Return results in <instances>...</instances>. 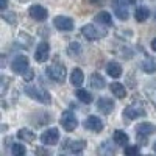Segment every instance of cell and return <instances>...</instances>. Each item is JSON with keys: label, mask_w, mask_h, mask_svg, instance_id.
<instances>
[{"label": "cell", "mask_w": 156, "mask_h": 156, "mask_svg": "<svg viewBox=\"0 0 156 156\" xmlns=\"http://www.w3.org/2000/svg\"><path fill=\"white\" fill-rule=\"evenodd\" d=\"M25 94H27L28 97L41 101V103H45V105H48V103L51 101L50 98V94L47 92V90L41 86H36V84H30V86H25Z\"/></svg>", "instance_id": "obj_1"}, {"label": "cell", "mask_w": 156, "mask_h": 156, "mask_svg": "<svg viewBox=\"0 0 156 156\" xmlns=\"http://www.w3.org/2000/svg\"><path fill=\"white\" fill-rule=\"evenodd\" d=\"M11 69L14 70L16 73L19 75H25V72L30 70V62H28V58L23 56V55H19L12 59L11 62Z\"/></svg>", "instance_id": "obj_2"}, {"label": "cell", "mask_w": 156, "mask_h": 156, "mask_svg": "<svg viewBox=\"0 0 156 156\" xmlns=\"http://www.w3.org/2000/svg\"><path fill=\"white\" fill-rule=\"evenodd\" d=\"M47 75L56 83H62L66 78V67L61 64H51L50 67H47Z\"/></svg>", "instance_id": "obj_3"}, {"label": "cell", "mask_w": 156, "mask_h": 156, "mask_svg": "<svg viewBox=\"0 0 156 156\" xmlns=\"http://www.w3.org/2000/svg\"><path fill=\"white\" fill-rule=\"evenodd\" d=\"M61 125L62 128L66 129V131H73V129L78 126V120H76V117L72 111H64L61 114Z\"/></svg>", "instance_id": "obj_4"}, {"label": "cell", "mask_w": 156, "mask_h": 156, "mask_svg": "<svg viewBox=\"0 0 156 156\" xmlns=\"http://www.w3.org/2000/svg\"><path fill=\"white\" fill-rule=\"evenodd\" d=\"M58 140H59L58 128H48L47 131H44L42 136H41V142L44 145H56Z\"/></svg>", "instance_id": "obj_5"}, {"label": "cell", "mask_w": 156, "mask_h": 156, "mask_svg": "<svg viewBox=\"0 0 156 156\" xmlns=\"http://www.w3.org/2000/svg\"><path fill=\"white\" fill-rule=\"evenodd\" d=\"M83 34H84V37H87V39H90V41H94V39H100V37H103L106 34V31H101V30H98L95 25H84L83 27Z\"/></svg>", "instance_id": "obj_6"}, {"label": "cell", "mask_w": 156, "mask_h": 156, "mask_svg": "<svg viewBox=\"0 0 156 156\" xmlns=\"http://www.w3.org/2000/svg\"><path fill=\"white\" fill-rule=\"evenodd\" d=\"M142 115H145V109L140 105H129L123 111V117H126V119H129V120L137 119V117H142Z\"/></svg>", "instance_id": "obj_7"}, {"label": "cell", "mask_w": 156, "mask_h": 156, "mask_svg": "<svg viewBox=\"0 0 156 156\" xmlns=\"http://www.w3.org/2000/svg\"><path fill=\"white\" fill-rule=\"evenodd\" d=\"M156 133V126L153 123H139L137 128H136V134L137 137H142V139H147L148 136L154 134Z\"/></svg>", "instance_id": "obj_8"}, {"label": "cell", "mask_w": 156, "mask_h": 156, "mask_svg": "<svg viewBox=\"0 0 156 156\" xmlns=\"http://www.w3.org/2000/svg\"><path fill=\"white\" fill-rule=\"evenodd\" d=\"M53 23H55V27H56L58 30H61V31H70V30L73 28L72 19H70V17H66V16H58V17H55Z\"/></svg>", "instance_id": "obj_9"}, {"label": "cell", "mask_w": 156, "mask_h": 156, "mask_svg": "<svg viewBox=\"0 0 156 156\" xmlns=\"http://www.w3.org/2000/svg\"><path fill=\"white\" fill-rule=\"evenodd\" d=\"M48 53H50V48L47 42H41L37 45L36 51H34V59L37 62H45L48 59Z\"/></svg>", "instance_id": "obj_10"}, {"label": "cell", "mask_w": 156, "mask_h": 156, "mask_svg": "<svg viewBox=\"0 0 156 156\" xmlns=\"http://www.w3.org/2000/svg\"><path fill=\"white\" fill-rule=\"evenodd\" d=\"M84 126L90 131H95V133H100L103 129V122L98 119L97 115H89L87 119L84 120Z\"/></svg>", "instance_id": "obj_11"}, {"label": "cell", "mask_w": 156, "mask_h": 156, "mask_svg": "<svg viewBox=\"0 0 156 156\" xmlns=\"http://www.w3.org/2000/svg\"><path fill=\"white\" fill-rule=\"evenodd\" d=\"M114 101L111 100V98H108V97H101L98 101H97V108H98V111L100 112H103V114H109V112H112L114 111Z\"/></svg>", "instance_id": "obj_12"}, {"label": "cell", "mask_w": 156, "mask_h": 156, "mask_svg": "<svg viewBox=\"0 0 156 156\" xmlns=\"http://www.w3.org/2000/svg\"><path fill=\"white\" fill-rule=\"evenodd\" d=\"M30 16L34 19V20H39V22H42L47 19V9L41 5H33L30 8Z\"/></svg>", "instance_id": "obj_13"}, {"label": "cell", "mask_w": 156, "mask_h": 156, "mask_svg": "<svg viewBox=\"0 0 156 156\" xmlns=\"http://www.w3.org/2000/svg\"><path fill=\"white\" fill-rule=\"evenodd\" d=\"M83 81H84V75H83L81 69L75 67V69L72 70V73H70V83H72L75 87H80V86L83 84Z\"/></svg>", "instance_id": "obj_14"}, {"label": "cell", "mask_w": 156, "mask_h": 156, "mask_svg": "<svg viewBox=\"0 0 156 156\" xmlns=\"http://www.w3.org/2000/svg\"><path fill=\"white\" fill-rule=\"evenodd\" d=\"M106 72L109 76L112 78H119L122 75V67H120V64L119 62H108V66H106Z\"/></svg>", "instance_id": "obj_15"}, {"label": "cell", "mask_w": 156, "mask_h": 156, "mask_svg": "<svg viewBox=\"0 0 156 156\" xmlns=\"http://www.w3.org/2000/svg\"><path fill=\"white\" fill-rule=\"evenodd\" d=\"M112 137H114V142H115V144H117V145H122V147L126 145L128 140H129V139H128V134H126L125 131H120V129H115Z\"/></svg>", "instance_id": "obj_16"}, {"label": "cell", "mask_w": 156, "mask_h": 156, "mask_svg": "<svg viewBox=\"0 0 156 156\" xmlns=\"http://www.w3.org/2000/svg\"><path fill=\"white\" fill-rule=\"evenodd\" d=\"M90 84H92L94 89H103L106 86L105 78H103L100 73H92V76H90Z\"/></svg>", "instance_id": "obj_17"}, {"label": "cell", "mask_w": 156, "mask_h": 156, "mask_svg": "<svg viewBox=\"0 0 156 156\" xmlns=\"http://www.w3.org/2000/svg\"><path fill=\"white\" fill-rule=\"evenodd\" d=\"M148 16H150V11L145 6H139L136 9V12H134V17H136L137 22H145L148 19Z\"/></svg>", "instance_id": "obj_18"}, {"label": "cell", "mask_w": 156, "mask_h": 156, "mask_svg": "<svg viewBox=\"0 0 156 156\" xmlns=\"http://www.w3.org/2000/svg\"><path fill=\"white\" fill-rule=\"evenodd\" d=\"M111 92L117 97V98H123L126 95V89L125 86H122L120 83H112L111 84Z\"/></svg>", "instance_id": "obj_19"}, {"label": "cell", "mask_w": 156, "mask_h": 156, "mask_svg": "<svg viewBox=\"0 0 156 156\" xmlns=\"http://www.w3.org/2000/svg\"><path fill=\"white\" fill-rule=\"evenodd\" d=\"M95 20L100 22V23H103V25H111L112 23V17H111L109 12H106V11L98 12V14L95 16Z\"/></svg>", "instance_id": "obj_20"}, {"label": "cell", "mask_w": 156, "mask_h": 156, "mask_svg": "<svg viewBox=\"0 0 156 156\" xmlns=\"http://www.w3.org/2000/svg\"><path fill=\"white\" fill-rule=\"evenodd\" d=\"M17 136H19V139H22V140H25V142H31V140H34V133L30 131V129H27V128L19 129Z\"/></svg>", "instance_id": "obj_21"}, {"label": "cell", "mask_w": 156, "mask_h": 156, "mask_svg": "<svg viewBox=\"0 0 156 156\" xmlns=\"http://www.w3.org/2000/svg\"><path fill=\"white\" fill-rule=\"evenodd\" d=\"M84 145L86 144H84L83 140H70L69 142V150L73 151V153H80V151H83Z\"/></svg>", "instance_id": "obj_22"}, {"label": "cell", "mask_w": 156, "mask_h": 156, "mask_svg": "<svg viewBox=\"0 0 156 156\" xmlns=\"http://www.w3.org/2000/svg\"><path fill=\"white\" fill-rule=\"evenodd\" d=\"M76 97L80 98L83 103H86V105H89L90 101H92V95H90L87 90H84V89H80V90H76Z\"/></svg>", "instance_id": "obj_23"}, {"label": "cell", "mask_w": 156, "mask_h": 156, "mask_svg": "<svg viewBox=\"0 0 156 156\" xmlns=\"http://www.w3.org/2000/svg\"><path fill=\"white\" fill-rule=\"evenodd\" d=\"M142 69L147 73H153V72H156V62L153 59H145L144 64H142Z\"/></svg>", "instance_id": "obj_24"}, {"label": "cell", "mask_w": 156, "mask_h": 156, "mask_svg": "<svg viewBox=\"0 0 156 156\" xmlns=\"http://www.w3.org/2000/svg\"><path fill=\"white\" fill-rule=\"evenodd\" d=\"M115 14L119 16L122 20L128 19V6H122V5H117L115 6Z\"/></svg>", "instance_id": "obj_25"}, {"label": "cell", "mask_w": 156, "mask_h": 156, "mask_svg": "<svg viewBox=\"0 0 156 156\" xmlns=\"http://www.w3.org/2000/svg\"><path fill=\"white\" fill-rule=\"evenodd\" d=\"M11 151H12V154H14V156H23L25 153H27V150H25V147L22 144H14V145H12V148H11Z\"/></svg>", "instance_id": "obj_26"}, {"label": "cell", "mask_w": 156, "mask_h": 156, "mask_svg": "<svg viewBox=\"0 0 156 156\" xmlns=\"http://www.w3.org/2000/svg\"><path fill=\"white\" fill-rule=\"evenodd\" d=\"M136 0H115V5H122V6H131L134 5Z\"/></svg>", "instance_id": "obj_27"}, {"label": "cell", "mask_w": 156, "mask_h": 156, "mask_svg": "<svg viewBox=\"0 0 156 156\" xmlns=\"http://www.w3.org/2000/svg\"><path fill=\"white\" fill-rule=\"evenodd\" d=\"M140 150H139V147H126L125 148V154H137Z\"/></svg>", "instance_id": "obj_28"}, {"label": "cell", "mask_w": 156, "mask_h": 156, "mask_svg": "<svg viewBox=\"0 0 156 156\" xmlns=\"http://www.w3.org/2000/svg\"><path fill=\"white\" fill-rule=\"evenodd\" d=\"M69 51L72 53V51H80V45H78V42H72L70 47H69Z\"/></svg>", "instance_id": "obj_29"}, {"label": "cell", "mask_w": 156, "mask_h": 156, "mask_svg": "<svg viewBox=\"0 0 156 156\" xmlns=\"http://www.w3.org/2000/svg\"><path fill=\"white\" fill-rule=\"evenodd\" d=\"M151 48H153V50L156 51V37H154L153 41H151Z\"/></svg>", "instance_id": "obj_30"}, {"label": "cell", "mask_w": 156, "mask_h": 156, "mask_svg": "<svg viewBox=\"0 0 156 156\" xmlns=\"http://www.w3.org/2000/svg\"><path fill=\"white\" fill-rule=\"evenodd\" d=\"M0 8H2V9L6 8V0H2V6H0Z\"/></svg>", "instance_id": "obj_31"}, {"label": "cell", "mask_w": 156, "mask_h": 156, "mask_svg": "<svg viewBox=\"0 0 156 156\" xmlns=\"http://www.w3.org/2000/svg\"><path fill=\"white\" fill-rule=\"evenodd\" d=\"M153 150L156 151V142H154V144H153Z\"/></svg>", "instance_id": "obj_32"}, {"label": "cell", "mask_w": 156, "mask_h": 156, "mask_svg": "<svg viewBox=\"0 0 156 156\" xmlns=\"http://www.w3.org/2000/svg\"><path fill=\"white\" fill-rule=\"evenodd\" d=\"M19 2H28V0H19Z\"/></svg>", "instance_id": "obj_33"}]
</instances>
